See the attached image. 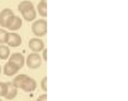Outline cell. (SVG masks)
<instances>
[{"label": "cell", "mask_w": 128, "mask_h": 101, "mask_svg": "<svg viewBox=\"0 0 128 101\" xmlns=\"http://www.w3.org/2000/svg\"><path fill=\"white\" fill-rule=\"evenodd\" d=\"M34 34L38 37L43 36L47 33V21L44 19H38L34 22L31 26Z\"/></svg>", "instance_id": "1"}, {"label": "cell", "mask_w": 128, "mask_h": 101, "mask_svg": "<svg viewBox=\"0 0 128 101\" xmlns=\"http://www.w3.org/2000/svg\"><path fill=\"white\" fill-rule=\"evenodd\" d=\"M26 64L29 68L35 69L40 67L41 64V59L40 55L36 52L31 53L28 57Z\"/></svg>", "instance_id": "2"}, {"label": "cell", "mask_w": 128, "mask_h": 101, "mask_svg": "<svg viewBox=\"0 0 128 101\" xmlns=\"http://www.w3.org/2000/svg\"><path fill=\"white\" fill-rule=\"evenodd\" d=\"M22 26V20L21 17L16 16H12L8 19L6 24V27L11 31L19 29Z\"/></svg>", "instance_id": "3"}, {"label": "cell", "mask_w": 128, "mask_h": 101, "mask_svg": "<svg viewBox=\"0 0 128 101\" xmlns=\"http://www.w3.org/2000/svg\"><path fill=\"white\" fill-rule=\"evenodd\" d=\"M29 47L31 51L34 52H39L44 48V43L41 39L39 38L31 39L29 41Z\"/></svg>", "instance_id": "4"}, {"label": "cell", "mask_w": 128, "mask_h": 101, "mask_svg": "<svg viewBox=\"0 0 128 101\" xmlns=\"http://www.w3.org/2000/svg\"><path fill=\"white\" fill-rule=\"evenodd\" d=\"M36 86H37V84H36V81L29 77L22 82L20 88L24 92H30L35 91Z\"/></svg>", "instance_id": "5"}, {"label": "cell", "mask_w": 128, "mask_h": 101, "mask_svg": "<svg viewBox=\"0 0 128 101\" xmlns=\"http://www.w3.org/2000/svg\"><path fill=\"white\" fill-rule=\"evenodd\" d=\"M21 42H22V39L20 35L15 32H9L7 44L10 47H18L21 45Z\"/></svg>", "instance_id": "6"}, {"label": "cell", "mask_w": 128, "mask_h": 101, "mask_svg": "<svg viewBox=\"0 0 128 101\" xmlns=\"http://www.w3.org/2000/svg\"><path fill=\"white\" fill-rule=\"evenodd\" d=\"M20 70L18 66L12 62L8 61L4 66V74L7 76H12Z\"/></svg>", "instance_id": "7"}, {"label": "cell", "mask_w": 128, "mask_h": 101, "mask_svg": "<svg viewBox=\"0 0 128 101\" xmlns=\"http://www.w3.org/2000/svg\"><path fill=\"white\" fill-rule=\"evenodd\" d=\"M14 16L12 11L10 9L6 8L0 12V25L2 27H6L7 21L11 16Z\"/></svg>", "instance_id": "8"}, {"label": "cell", "mask_w": 128, "mask_h": 101, "mask_svg": "<svg viewBox=\"0 0 128 101\" xmlns=\"http://www.w3.org/2000/svg\"><path fill=\"white\" fill-rule=\"evenodd\" d=\"M9 61L15 63L18 66L19 68L21 69L24 64V57L20 52H15L11 54L9 59Z\"/></svg>", "instance_id": "9"}, {"label": "cell", "mask_w": 128, "mask_h": 101, "mask_svg": "<svg viewBox=\"0 0 128 101\" xmlns=\"http://www.w3.org/2000/svg\"><path fill=\"white\" fill-rule=\"evenodd\" d=\"M20 12L22 14L23 18L27 21H33L36 17V12L34 7H28Z\"/></svg>", "instance_id": "10"}, {"label": "cell", "mask_w": 128, "mask_h": 101, "mask_svg": "<svg viewBox=\"0 0 128 101\" xmlns=\"http://www.w3.org/2000/svg\"><path fill=\"white\" fill-rule=\"evenodd\" d=\"M6 83L7 84L8 90L4 98L8 100L14 99L18 94V89L15 86H14L11 82H7Z\"/></svg>", "instance_id": "11"}, {"label": "cell", "mask_w": 128, "mask_h": 101, "mask_svg": "<svg viewBox=\"0 0 128 101\" xmlns=\"http://www.w3.org/2000/svg\"><path fill=\"white\" fill-rule=\"evenodd\" d=\"M38 12L42 17L47 16V2L46 1H41L38 5Z\"/></svg>", "instance_id": "12"}, {"label": "cell", "mask_w": 128, "mask_h": 101, "mask_svg": "<svg viewBox=\"0 0 128 101\" xmlns=\"http://www.w3.org/2000/svg\"><path fill=\"white\" fill-rule=\"evenodd\" d=\"M30 76H28V75L26 74H20L18 75V76L14 77V79H13L12 81V84L14 85V86L16 87V88H20V86L22 84V82L24 81L26 79L28 78Z\"/></svg>", "instance_id": "13"}, {"label": "cell", "mask_w": 128, "mask_h": 101, "mask_svg": "<svg viewBox=\"0 0 128 101\" xmlns=\"http://www.w3.org/2000/svg\"><path fill=\"white\" fill-rule=\"evenodd\" d=\"M10 54V49L8 46H0V59L5 60L8 58Z\"/></svg>", "instance_id": "14"}, {"label": "cell", "mask_w": 128, "mask_h": 101, "mask_svg": "<svg viewBox=\"0 0 128 101\" xmlns=\"http://www.w3.org/2000/svg\"><path fill=\"white\" fill-rule=\"evenodd\" d=\"M34 7L33 4L29 1H23L20 3L18 5V10L20 12H21L23 10L26 9L28 8V7Z\"/></svg>", "instance_id": "15"}, {"label": "cell", "mask_w": 128, "mask_h": 101, "mask_svg": "<svg viewBox=\"0 0 128 101\" xmlns=\"http://www.w3.org/2000/svg\"><path fill=\"white\" fill-rule=\"evenodd\" d=\"M8 35L9 32L3 29H0V44L7 43Z\"/></svg>", "instance_id": "16"}, {"label": "cell", "mask_w": 128, "mask_h": 101, "mask_svg": "<svg viewBox=\"0 0 128 101\" xmlns=\"http://www.w3.org/2000/svg\"><path fill=\"white\" fill-rule=\"evenodd\" d=\"M8 87L6 83L0 82V97H4L6 96L7 93Z\"/></svg>", "instance_id": "17"}, {"label": "cell", "mask_w": 128, "mask_h": 101, "mask_svg": "<svg viewBox=\"0 0 128 101\" xmlns=\"http://www.w3.org/2000/svg\"><path fill=\"white\" fill-rule=\"evenodd\" d=\"M41 87L44 91L47 92V76H45L41 80Z\"/></svg>", "instance_id": "18"}, {"label": "cell", "mask_w": 128, "mask_h": 101, "mask_svg": "<svg viewBox=\"0 0 128 101\" xmlns=\"http://www.w3.org/2000/svg\"><path fill=\"white\" fill-rule=\"evenodd\" d=\"M36 101H47V94H44L41 95V96L38 98Z\"/></svg>", "instance_id": "19"}, {"label": "cell", "mask_w": 128, "mask_h": 101, "mask_svg": "<svg viewBox=\"0 0 128 101\" xmlns=\"http://www.w3.org/2000/svg\"><path fill=\"white\" fill-rule=\"evenodd\" d=\"M42 55L45 62H47V49L45 48L43 50V52H42Z\"/></svg>", "instance_id": "20"}, {"label": "cell", "mask_w": 128, "mask_h": 101, "mask_svg": "<svg viewBox=\"0 0 128 101\" xmlns=\"http://www.w3.org/2000/svg\"><path fill=\"white\" fill-rule=\"evenodd\" d=\"M1 66H0V74H1Z\"/></svg>", "instance_id": "21"}, {"label": "cell", "mask_w": 128, "mask_h": 101, "mask_svg": "<svg viewBox=\"0 0 128 101\" xmlns=\"http://www.w3.org/2000/svg\"><path fill=\"white\" fill-rule=\"evenodd\" d=\"M0 101H2V100H1V99H0Z\"/></svg>", "instance_id": "22"}]
</instances>
